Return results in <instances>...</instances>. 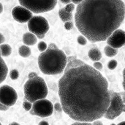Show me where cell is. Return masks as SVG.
I'll return each mask as SVG.
<instances>
[{
    "label": "cell",
    "mask_w": 125,
    "mask_h": 125,
    "mask_svg": "<svg viewBox=\"0 0 125 125\" xmlns=\"http://www.w3.org/2000/svg\"><path fill=\"white\" fill-rule=\"evenodd\" d=\"M37 47H38L39 51H40L41 52H44V51H45L47 49L48 45H47V43L45 42L40 41V42H39V43L37 45Z\"/></svg>",
    "instance_id": "obj_20"
},
{
    "label": "cell",
    "mask_w": 125,
    "mask_h": 125,
    "mask_svg": "<svg viewBox=\"0 0 125 125\" xmlns=\"http://www.w3.org/2000/svg\"><path fill=\"white\" fill-rule=\"evenodd\" d=\"M34 116L45 118L51 116L53 113V105L52 102L48 99H42L34 102L31 109Z\"/></svg>",
    "instance_id": "obj_8"
},
{
    "label": "cell",
    "mask_w": 125,
    "mask_h": 125,
    "mask_svg": "<svg viewBox=\"0 0 125 125\" xmlns=\"http://www.w3.org/2000/svg\"><path fill=\"white\" fill-rule=\"evenodd\" d=\"M38 125H49V124L45 121H42V122H40Z\"/></svg>",
    "instance_id": "obj_36"
},
{
    "label": "cell",
    "mask_w": 125,
    "mask_h": 125,
    "mask_svg": "<svg viewBox=\"0 0 125 125\" xmlns=\"http://www.w3.org/2000/svg\"><path fill=\"white\" fill-rule=\"evenodd\" d=\"M7 74H8V68L4 60L0 56V83L4 81Z\"/></svg>",
    "instance_id": "obj_14"
},
{
    "label": "cell",
    "mask_w": 125,
    "mask_h": 125,
    "mask_svg": "<svg viewBox=\"0 0 125 125\" xmlns=\"http://www.w3.org/2000/svg\"><path fill=\"white\" fill-rule=\"evenodd\" d=\"M12 15L16 21L19 23H26L31 18L33 14L28 9L19 5L15 6L12 10Z\"/></svg>",
    "instance_id": "obj_11"
},
{
    "label": "cell",
    "mask_w": 125,
    "mask_h": 125,
    "mask_svg": "<svg viewBox=\"0 0 125 125\" xmlns=\"http://www.w3.org/2000/svg\"><path fill=\"white\" fill-rule=\"evenodd\" d=\"M59 15L61 20L64 22L70 21L73 19V13H69L66 12L64 8H61L59 10Z\"/></svg>",
    "instance_id": "obj_15"
},
{
    "label": "cell",
    "mask_w": 125,
    "mask_h": 125,
    "mask_svg": "<svg viewBox=\"0 0 125 125\" xmlns=\"http://www.w3.org/2000/svg\"><path fill=\"white\" fill-rule=\"evenodd\" d=\"M28 28L37 38L42 39L49 30V24L47 19L42 16H32L28 21Z\"/></svg>",
    "instance_id": "obj_7"
},
{
    "label": "cell",
    "mask_w": 125,
    "mask_h": 125,
    "mask_svg": "<svg viewBox=\"0 0 125 125\" xmlns=\"http://www.w3.org/2000/svg\"><path fill=\"white\" fill-rule=\"evenodd\" d=\"M3 12V6H2V4L0 2V14Z\"/></svg>",
    "instance_id": "obj_37"
},
{
    "label": "cell",
    "mask_w": 125,
    "mask_h": 125,
    "mask_svg": "<svg viewBox=\"0 0 125 125\" xmlns=\"http://www.w3.org/2000/svg\"><path fill=\"white\" fill-rule=\"evenodd\" d=\"M67 63L65 53L57 48H47L39 55L38 66L44 74L56 75L64 72Z\"/></svg>",
    "instance_id": "obj_3"
},
{
    "label": "cell",
    "mask_w": 125,
    "mask_h": 125,
    "mask_svg": "<svg viewBox=\"0 0 125 125\" xmlns=\"http://www.w3.org/2000/svg\"><path fill=\"white\" fill-rule=\"evenodd\" d=\"M37 76V74L35 72H31V73L29 74L28 77H29V79H31V78H34V77H35Z\"/></svg>",
    "instance_id": "obj_30"
},
{
    "label": "cell",
    "mask_w": 125,
    "mask_h": 125,
    "mask_svg": "<svg viewBox=\"0 0 125 125\" xmlns=\"http://www.w3.org/2000/svg\"><path fill=\"white\" fill-rule=\"evenodd\" d=\"M71 125H93L91 122H75L73 123Z\"/></svg>",
    "instance_id": "obj_29"
},
{
    "label": "cell",
    "mask_w": 125,
    "mask_h": 125,
    "mask_svg": "<svg viewBox=\"0 0 125 125\" xmlns=\"http://www.w3.org/2000/svg\"><path fill=\"white\" fill-rule=\"evenodd\" d=\"M108 45L114 48L119 49L124 46L125 43V32L123 29H116L106 40Z\"/></svg>",
    "instance_id": "obj_10"
},
{
    "label": "cell",
    "mask_w": 125,
    "mask_h": 125,
    "mask_svg": "<svg viewBox=\"0 0 125 125\" xmlns=\"http://www.w3.org/2000/svg\"><path fill=\"white\" fill-rule=\"evenodd\" d=\"M23 91L26 101L34 103L47 97L48 87L43 78L37 76L26 81L23 86Z\"/></svg>",
    "instance_id": "obj_4"
},
{
    "label": "cell",
    "mask_w": 125,
    "mask_h": 125,
    "mask_svg": "<svg viewBox=\"0 0 125 125\" xmlns=\"http://www.w3.org/2000/svg\"><path fill=\"white\" fill-rule=\"evenodd\" d=\"M75 6L73 3H69L65 6V7L64 9L66 12H67L69 13H72L73 11L75 10Z\"/></svg>",
    "instance_id": "obj_19"
},
{
    "label": "cell",
    "mask_w": 125,
    "mask_h": 125,
    "mask_svg": "<svg viewBox=\"0 0 125 125\" xmlns=\"http://www.w3.org/2000/svg\"><path fill=\"white\" fill-rule=\"evenodd\" d=\"M93 125H103V124L102 123V122H100V121H99L98 119L97 120H95V121H94V122H93Z\"/></svg>",
    "instance_id": "obj_31"
},
{
    "label": "cell",
    "mask_w": 125,
    "mask_h": 125,
    "mask_svg": "<svg viewBox=\"0 0 125 125\" xmlns=\"http://www.w3.org/2000/svg\"><path fill=\"white\" fill-rule=\"evenodd\" d=\"M110 104L103 117L107 119L113 120L119 116L125 111V98L122 95L113 91H109Z\"/></svg>",
    "instance_id": "obj_5"
},
{
    "label": "cell",
    "mask_w": 125,
    "mask_h": 125,
    "mask_svg": "<svg viewBox=\"0 0 125 125\" xmlns=\"http://www.w3.org/2000/svg\"><path fill=\"white\" fill-rule=\"evenodd\" d=\"M59 96L63 111L81 122L101 119L110 104L106 78L73 56L67 57L64 74L59 80Z\"/></svg>",
    "instance_id": "obj_1"
},
{
    "label": "cell",
    "mask_w": 125,
    "mask_h": 125,
    "mask_svg": "<svg viewBox=\"0 0 125 125\" xmlns=\"http://www.w3.org/2000/svg\"><path fill=\"white\" fill-rule=\"evenodd\" d=\"M77 41L80 45L84 46L87 43V39L83 35H79L77 38Z\"/></svg>",
    "instance_id": "obj_21"
},
{
    "label": "cell",
    "mask_w": 125,
    "mask_h": 125,
    "mask_svg": "<svg viewBox=\"0 0 125 125\" xmlns=\"http://www.w3.org/2000/svg\"><path fill=\"white\" fill-rule=\"evenodd\" d=\"M4 42V37L1 33H0V44H2Z\"/></svg>",
    "instance_id": "obj_32"
},
{
    "label": "cell",
    "mask_w": 125,
    "mask_h": 125,
    "mask_svg": "<svg viewBox=\"0 0 125 125\" xmlns=\"http://www.w3.org/2000/svg\"><path fill=\"white\" fill-rule=\"evenodd\" d=\"M10 77L12 80H17L19 77V73L16 69H13L10 72Z\"/></svg>",
    "instance_id": "obj_22"
},
{
    "label": "cell",
    "mask_w": 125,
    "mask_h": 125,
    "mask_svg": "<svg viewBox=\"0 0 125 125\" xmlns=\"http://www.w3.org/2000/svg\"><path fill=\"white\" fill-rule=\"evenodd\" d=\"M18 99L15 90L10 85H4L0 87V102L7 107L13 106Z\"/></svg>",
    "instance_id": "obj_9"
},
{
    "label": "cell",
    "mask_w": 125,
    "mask_h": 125,
    "mask_svg": "<svg viewBox=\"0 0 125 125\" xmlns=\"http://www.w3.org/2000/svg\"><path fill=\"white\" fill-rule=\"evenodd\" d=\"M117 65H118V63H117L116 60H111L108 63V69H111V70H114V69L116 68Z\"/></svg>",
    "instance_id": "obj_23"
},
{
    "label": "cell",
    "mask_w": 125,
    "mask_h": 125,
    "mask_svg": "<svg viewBox=\"0 0 125 125\" xmlns=\"http://www.w3.org/2000/svg\"><path fill=\"white\" fill-rule=\"evenodd\" d=\"M118 125H125V122H120Z\"/></svg>",
    "instance_id": "obj_39"
},
{
    "label": "cell",
    "mask_w": 125,
    "mask_h": 125,
    "mask_svg": "<svg viewBox=\"0 0 125 125\" xmlns=\"http://www.w3.org/2000/svg\"><path fill=\"white\" fill-rule=\"evenodd\" d=\"M83 0H71V1H73V3L75 4H80L81 1H83Z\"/></svg>",
    "instance_id": "obj_33"
},
{
    "label": "cell",
    "mask_w": 125,
    "mask_h": 125,
    "mask_svg": "<svg viewBox=\"0 0 125 125\" xmlns=\"http://www.w3.org/2000/svg\"><path fill=\"white\" fill-rule=\"evenodd\" d=\"M37 41V38L31 32H28L23 35V42L26 46H33L36 44Z\"/></svg>",
    "instance_id": "obj_12"
},
{
    "label": "cell",
    "mask_w": 125,
    "mask_h": 125,
    "mask_svg": "<svg viewBox=\"0 0 125 125\" xmlns=\"http://www.w3.org/2000/svg\"><path fill=\"white\" fill-rule=\"evenodd\" d=\"M88 56L94 62L99 61L102 58V57H103L101 52L97 48H92V49H91L89 51V52H88Z\"/></svg>",
    "instance_id": "obj_13"
},
{
    "label": "cell",
    "mask_w": 125,
    "mask_h": 125,
    "mask_svg": "<svg viewBox=\"0 0 125 125\" xmlns=\"http://www.w3.org/2000/svg\"><path fill=\"white\" fill-rule=\"evenodd\" d=\"M0 125H1V123H0Z\"/></svg>",
    "instance_id": "obj_42"
},
{
    "label": "cell",
    "mask_w": 125,
    "mask_h": 125,
    "mask_svg": "<svg viewBox=\"0 0 125 125\" xmlns=\"http://www.w3.org/2000/svg\"><path fill=\"white\" fill-rule=\"evenodd\" d=\"M18 54L23 57H28L31 55V49L28 46L22 45L18 49Z\"/></svg>",
    "instance_id": "obj_17"
},
{
    "label": "cell",
    "mask_w": 125,
    "mask_h": 125,
    "mask_svg": "<svg viewBox=\"0 0 125 125\" xmlns=\"http://www.w3.org/2000/svg\"><path fill=\"white\" fill-rule=\"evenodd\" d=\"M111 125H115V124H111Z\"/></svg>",
    "instance_id": "obj_40"
},
{
    "label": "cell",
    "mask_w": 125,
    "mask_h": 125,
    "mask_svg": "<svg viewBox=\"0 0 125 125\" xmlns=\"http://www.w3.org/2000/svg\"><path fill=\"white\" fill-rule=\"evenodd\" d=\"M60 1L63 4H69L71 2V0H60Z\"/></svg>",
    "instance_id": "obj_35"
},
{
    "label": "cell",
    "mask_w": 125,
    "mask_h": 125,
    "mask_svg": "<svg viewBox=\"0 0 125 125\" xmlns=\"http://www.w3.org/2000/svg\"><path fill=\"white\" fill-rule=\"evenodd\" d=\"M9 125H20L18 123H17V122H12V123H11V124H10Z\"/></svg>",
    "instance_id": "obj_38"
},
{
    "label": "cell",
    "mask_w": 125,
    "mask_h": 125,
    "mask_svg": "<svg viewBox=\"0 0 125 125\" xmlns=\"http://www.w3.org/2000/svg\"><path fill=\"white\" fill-rule=\"evenodd\" d=\"M0 51H1V56L8 57L12 53V48L7 43H2L0 45Z\"/></svg>",
    "instance_id": "obj_16"
},
{
    "label": "cell",
    "mask_w": 125,
    "mask_h": 125,
    "mask_svg": "<svg viewBox=\"0 0 125 125\" xmlns=\"http://www.w3.org/2000/svg\"><path fill=\"white\" fill-rule=\"evenodd\" d=\"M31 107H32V105L31 102L28 101H24L23 102V108L26 111H29L31 109Z\"/></svg>",
    "instance_id": "obj_24"
},
{
    "label": "cell",
    "mask_w": 125,
    "mask_h": 125,
    "mask_svg": "<svg viewBox=\"0 0 125 125\" xmlns=\"http://www.w3.org/2000/svg\"><path fill=\"white\" fill-rule=\"evenodd\" d=\"M0 56H1V51H0Z\"/></svg>",
    "instance_id": "obj_41"
},
{
    "label": "cell",
    "mask_w": 125,
    "mask_h": 125,
    "mask_svg": "<svg viewBox=\"0 0 125 125\" xmlns=\"http://www.w3.org/2000/svg\"><path fill=\"white\" fill-rule=\"evenodd\" d=\"M9 109V107L4 105V104L0 102V111H7Z\"/></svg>",
    "instance_id": "obj_28"
},
{
    "label": "cell",
    "mask_w": 125,
    "mask_h": 125,
    "mask_svg": "<svg viewBox=\"0 0 125 125\" xmlns=\"http://www.w3.org/2000/svg\"><path fill=\"white\" fill-rule=\"evenodd\" d=\"M48 48H51V49H53V48H57V46H56L55 43H50V44H49V46H48Z\"/></svg>",
    "instance_id": "obj_34"
},
{
    "label": "cell",
    "mask_w": 125,
    "mask_h": 125,
    "mask_svg": "<svg viewBox=\"0 0 125 125\" xmlns=\"http://www.w3.org/2000/svg\"><path fill=\"white\" fill-rule=\"evenodd\" d=\"M104 51H105V54L106 55V56L109 57H114L118 53V50L116 49H114L110 46H106L104 49Z\"/></svg>",
    "instance_id": "obj_18"
},
{
    "label": "cell",
    "mask_w": 125,
    "mask_h": 125,
    "mask_svg": "<svg viewBox=\"0 0 125 125\" xmlns=\"http://www.w3.org/2000/svg\"><path fill=\"white\" fill-rule=\"evenodd\" d=\"M21 6L28 9L32 13H46L53 10L57 0H18Z\"/></svg>",
    "instance_id": "obj_6"
},
{
    "label": "cell",
    "mask_w": 125,
    "mask_h": 125,
    "mask_svg": "<svg viewBox=\"0 0 125 125\" xmlns=\"http://www.w3.org/2000/svg\"><path fill=\"white\" fill-rule=\"evenodd\" d=\"M53 110H55L56 111H57V112H59V113H62V112L63 111L62 108V105H61V104L59 103V102H56V103L55 104V105L53 106Z\"/></svg>",
    "instance_id": "obj_27"
},
{
    "label": "cell",
    "mask_w": 125,
    "mask_h": 125,
    "mask_svg": "<svg viewBox=\"0 0 125 125\" xmlns=\"http://www.w3.org/2000/svg\"><path fill=\"white\" fill-rule=\"evenodd\" d=\"M73 27V23L72 21L64 22V28L67 30H71Z\"/></svg>",
    "instance_id": "obj_26"
},
{
    "label": "cell",
    "mask_w": 125,
    "mask_h": 125,
    "mask_svg": "<svg viewBox=\"0 0 125 125\" xmlns=\"http://www.w3.org/2000/svg\"><path fill=\"white\" fill-rule=\"evenodd\" d=\"M93 67L97 70V71H100V70H102L103 68V66L101 63H100L99 61H97V62H94V65H93Z\"/></svg>",
    "instance_id": "obj_25"
},
{
    "label": "cell",
    "mask_w": 125,
    "mask_h": 125,
    "mask_svg": "<svg viewBox=\"0 0 125 125\" xmlns=\"http://www.w3.org/2000/svg\"><path fill=\"white\" fill-rule=\"evenodd\" d=\"M125 15L122 0H83L77 6L75 22L90 42L105 41L122 24Z\"/></svg>",
    "instance_id": "obj_2"
}]
</instances>
